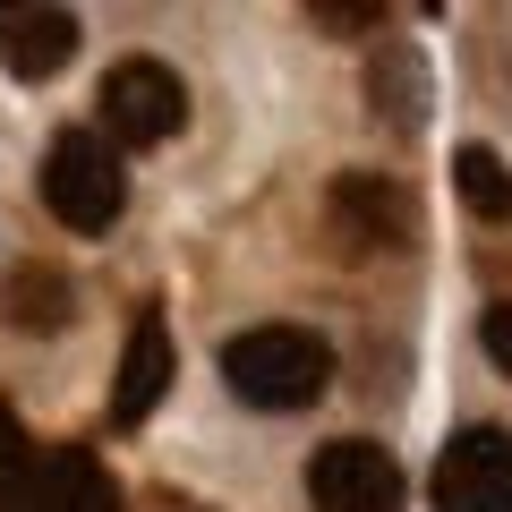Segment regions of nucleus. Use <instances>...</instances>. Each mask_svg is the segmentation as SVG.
Instances as JSON below:
<instances>
[{"label":"nucleus","mask_w":512,"mask_h":512,"mask_svg":"<svg viewBox=\"0 0 512 512\" xmlns=\"http://www.w3.org/2000/svg\"><path fill=\"white\" fill-rule=\"evenodd\" d=\"M9 316H18L26 333L69 325V282H60V265H18V274H9Z\"/></svg>","instance_id":"nucleus-12"},{"label":"nucleus","mask_w":512,"mask_h":512,"mask_svg":"<svg viewBox=\"0 0 512 512\" xmlns=\"http://www.w3.org/2000/svg\"><path fill=\"white\" fill-rule=\"evenodd\" d=\"M180 120H188V86L163 60H120V69L103 77V128L120 146H163Z\"/></svg>","instance_id":"nucleus-6"},{"label":"nucleus","mask_w":512,"mask_h":512,"mask_svg":"<svg viewBox=\"0 0 512 512\" xmlns=\"http://www.w3.org/2000/svg\"><path fill=\"white\" fill-rule=\"evenodd\" d=\"M222 384L248 410H308L333 384V342L308 325H248L222 342Z\"/></svg>","instance_id":"nucleus-1"},{"label":"nucleus","mask_w":512,"mask_h":512,"mask_svg":"<svg viewBox=\"0 0 512 512\" xmlns=\"http://www.w3.org/2000/svg\"><path fill=\"white\" fill-rule=\"evenodd\" d=\"M0 512H120V478L86 444H52V453H26V470L9 478Z\"/></svg>","instance_id":"nucleus-3"},{"label":"nucleus","mask_w":512,"mask_h":512,"mask_svg":"<svg viewBox=\"0 0 512 512\" xmlns=\"http://www.w3.org/2000/svg\"><path fill=\"white\" fill-rule=\"evenodd\" d=\"M367 103H384V120L393 128H419V103H427V69L410 43H384L376 69H367Z\"/></svg>","instance_id":"nucleus-10"},{"label":"nucleus","mask_w":512,"mask_h":512,"mask_svg":"<svg viewBox=\"0 0 512 512\" xmlns=\"http://www.w3.org/2000/svg\"><path fill=\"white\" fill-rule=\"evenodd\" d=\"M333 231H342L350 248H410V239H419V214H410V197L393 180L342 171V180H333Z\"/></svg>","instance_id":"nucleus-7"},{"label":"nucleus","mask_w":512,"mask_h":512,"mask_svg":"<svg viewBox=\"0 0 512 512\" xmlns=\"http://www.w3.org/2000/svg\"><path fill=\"white\" fill-rule=\"evenodd\" d=\"M453 188H461V205L487 214V222L512 214V171H504V154H495V146H461L453 154Z\"/></svg>","instance_id":"nucleus-11"},{"label":"nucleus","mask_w":512,"mask_h":512,"mask_svg":"<svg viewBox=\"0 0 512 512\" xmlns=\"http://www.w3.org/2000/svg\"><path fill=\"white\" fill-rule=\"evenodd\" d=\"M77 52V18L69 9H0V69L26 77V86H43V77H60Z\"/></svg>","instance_id":"nucleus-9"},{"label":"nucleus","mask_w":512,"mask_h":512,"mask_svg":"<svg viewBox=\"0 0 512 512\" xmlns=\"http://www.w3.org/2000/svg\"><path fill=\"white\" fill-rule=\"evenodd\" d=\"M478 342H487V359H495V367L512 376V299H495V308H487V325H478Z\"/></svg>","instance_id":"nucleus-13"},{"label":"nucleus","mask_w":512,"mask_h":512,"mask_svg":"<svg viewBox=\"0 0 512 512\" xmlns=\"http://www.w3.org/2000/svg\"><path fill=\"white\" fill-rule=\"evenodd\" d=\"M171 367H180V350H171V325L163 316H137L128 325V350H120V384H111V427H146L154 402L171 393Z\"/></svg>","instance_id":"nucleus-8"},{"label":"nucleus","mask_w":512,"mask_h":512,"mask_svg":"<svg viewBox=\"0 0 512 512\" xmlns=\"http://www.w3.org/2000/svg\"><path fill=\"white\" fill-rule=\"evenodd\" d=\"M436 512H512V427H461V436H444Z\"/></svg>","instance_id":"nucleus-5"},{"label":"nucleus","mask_w":512,"mask_h":512,"mask_svg":"<svg viewBox=\"0 0 512 512\" xmlns=\"http://www.w3.org/2000/svg\"><path fill=\"white\" fill-rule=\"evenodd\" d=\"M308 495L316 512H402V461L367 436H333L325 453L308 461Z\"/></svg>","instance_id":"nucleus-4"},{"label":"nucleus","mask_w":512,"mask_h":512,"mask_svg":"<svg viewBox=\"0 0 512 512\" xmlns=\"http://www.w3.org/2000/svg\"><path fill=\"white\" fill-rule=\"evenodd\" d=\"M43 205H52L69 231H111L128 205V171L103 146V128H60L52 154H43Z\"/></svg>","instance_id":"nucleus-2"}]
</instances>
